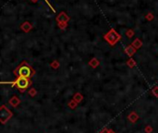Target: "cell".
Masks as SVG:
<instances>
[{
  "instance_id": "3957f363",
  "label": "cell",
  "mask_w": 158,
  "mask_h": 133,
  "mask_svg": "<svg viewBox=\"0 0 158 133\" xmlns=\"http://www.w3.org/2000/svg\"><path fill=\"white\" fill-rule=\"evenodd\" d=\"M15 84L16 86L19 88V89H22V90H25L29 87L30 85V80L29 79L27 78H22V77H19L17 79V80L15 81Z\"/></svg>"
},
{
  "instance_id": "7a4b0ae2",
  "label": "cell",
  "mask_w": 158,
  "mask_h": 133,
  "mask_svg": "<svg viewBox=\"0 0 158 133\" xmlns=\"http://www.w3.org/2000/svg\"><path fill=\"white\" fill-rule=\"evenodd\" d=\"M104 37L111 45H114L118 41L120 40V35L118 33H116V31L114 29H111L106 34H105Z\"/></svg>"
},
{
  "instance_id": "52a82bcc",
  "label": "cell",
  "mask_w": 158,
  "mask_h": 133,
  "mask_svg": "<svg viewBox=\"0 0 158 133\" xmlns=\"http://www.w3.org/2000/svg\"><path fill=\"white\" fill-rule=\"evenodd\" d=\"M132 46L134 48H139L142 46V42H141L139 39H136V40L134 41V42L132 43Z\"/></svg>"
},
{
  "instance_id": "9c48e42d",
  "label": "cell",
  "mask_w": 158,
  "mask_h": 133,
  "mask_svg": "<svg viewBox=\"0 0 158 133\" xmlns=\"http://www.w3.org/2000/svg\"><path fill=\"white\" fill-rule=\"evenodd\" d=\"M58 26H59L62 30H64L65 28L67 27V22H59V23H58Z\"/></svg>"
},
{
  "instance_id": "6da1fadb",
  "label": "cell",
  "mask_w": 158,
  "mask_h": 133,
  "mask_svg": "<svg viewBox=\"0 0 158 133\" xmlns=\"http://www.w3.org/2000/svg\"><path fill=\"white\" fill-rule=\"evenodd\" d=\"M15 72L17 73L19 77H22V78H27L30 79L33 75V70L30 66H28L27 64L23 63L22 65H20L18 68L16 69Z\"/></svg>"
},
{
  "instance_id": "5b68a950",
  "label": "cell",
  "mask_w": 158,
  "mask_h": 133,
  "mask_svg": "<svg viewBox=\"0 0 158 133\" xmlns=\"http://www.w3.org/2000/svg\"><path fill=\"white\" fill-rule=\"evenodd\" d=\"M31 28H33V25H31V24L30 23L29 21L23 22V23L20 25V29H21L23 31H25V33H28V31H30L31 30Z\"/></svg>"
},
{
  "instance_id": "8992f818",
  "label": "cell",
  "mask_w": 158,
  "mask_h": 133,
  "mask_svg": "<svg viewBox=\"0 0 158 133\" xmlns=\"http://www.w3.org/2000/svg\"><path fill=\"white\" fill-rule=\"evenodd\" d=\"M135 48L133 47L132 45H129V46H128L127 48H126V52H127V54L129 56H133L134 55V53H135Z\"/></svg>"
},
{
  "instance_id": "8fae6325",
  "label": "cell",
  "mask_w": 158,
  "mask_h": 133,
  "mask_svg": "<svg viewBox=\"0 0 158 133\" xmlns=\"http://www.w3.org/2000/svg\"><path fill=\"white\" fill-rule=\"evenodd\" d=\"M146 19H147L148 20H154V14L153 13H148V14L146 15Z\"/></svg>"
},
{
  "instance_id": "277c9868",
  "label": "cell",
  "mask_w": 158,
  "mask_h": 133,
  "mask_svg": "<svg viewBox=\"0 0 158 133\" xmlns=\"http://www.w3.org/2000/svg\"><path fill=\"white\" fill-rule=\"evenodd\" d=\"M69 15L67 14V13H65L64 11H62V12H60L59 14L56 16V21L59 23V22H67L69 20Z\"/></svg>"
},
{
  "instance_id": "ba28073f",
  "label": "cell",
  "mask_w": 158,
  "mask_h": 133,
  "mask_svg": "<svg viewBox=\"0 0 158 133\" xmlns=\"http://www.w3.org/2000/svg\"><path fill=\"white\" fill-rule=\"evenodd\" d=\"M126 35L128 36V38H131V37H133V35H134V31L131 29H129L126 31Z\"/></svg>"
},
{
  "instance_id": "30bf717a",
  "label": "cell",
  "mask_w": 158,
  "mask_h": 133,
  "mask_svg": "<svg viewBox=\"0 0 158 133\" xmlns=\"http://www.w3.org/2000/svg\"><path fill=\"white\" fill-rule=\"evenodd\" d=\"M90 65H92V66H93V67H95L97 66V65H98V61H97L95 58H93V60L90 62Z\"/></svg>"
},
{
  "instance_id": "7c38bea8",
  "label": "cell",
  "mask_w": 158,
  "mask_h": 133,
  "mask_svg": "<svg viewBox=\"0 0 158 133\" xmlns=\"http://www.w3.org/2000/svg\"><path fill=\"white\" fill-rule=\"evenodd\" d=\"M129 64L130 65V66H131V67H133V66H134V65H135V63H134V62L132 63V61L130 60V61H129Z\"/></svg>"
},
{
  "instance_id": "4fadbf2b",
  "label": "cell",
  "mask_w": 158,
  "mask_h": 133,
  "mask_svg": "<svg viewBox=\"0 0 158 133\" xmlns=\"http://www.w3.org/2000/svg\"><path fill=\"white\" fill-rule=\"evenodd\" d=\"M31 1H33V2H37L38 0H31Z\"/></svg>"
}]
</instances>
